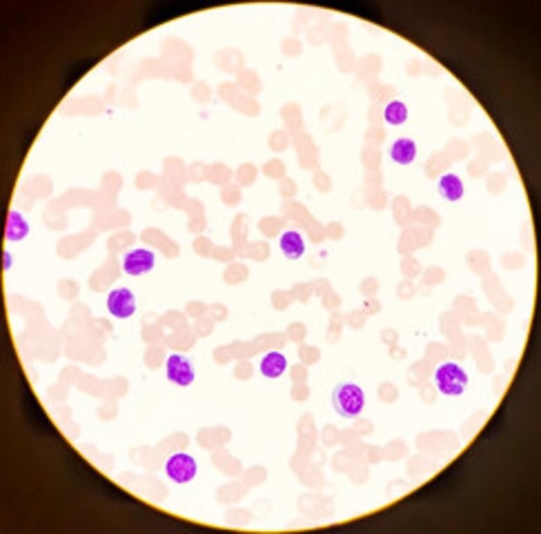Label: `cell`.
<instances>
[{
  "mask_svg": "<svg viewBox=\"0 0 541 534\" xmlns=\"http://www.w3.org/2000/svg\"><path fill=\"white\" fill-rule=\"evenodd\" d=\"M332 405L343 419H357L366 408V392L357 383H338L332 392Z\"/></svg>",
  "mask_w": 541,
  "mask_h": 534,
  "instance_id": "cell-1",
  "label": "cell"
},
{
  "mask_svg": "<svg viewBox=\"0 0 541 534\" xmlns=\"http://www.w3.org/2000/svg\"><path fill=\"white\" fill-rule=\"evenodd\" d=\"M434 386L445 397H461L468 388V374L459 365V363H441L434 372Z\"/></svg>",
  "mask_w": 541,
  "mask_h": 534,
  "instance_id": "cell-2",
  "label": "cell"
},
{
  "mask_svg": "<svg viewBox=\"0 0 541 534\" xmlns=\"http://www.w3.org/2000/svg\"><path fill=\"white\" fill-rule=\"evenodd\" d=\"M196 461L194 456H189L185 452H176L167 458L165 463V474L169 481H174V483H189L194 476H196Z\"/></svg>",
  "mask_w": 541,
  "mask_h": 534,
  "instance_id": "cell-3",
  "label": "cell"
},
{
  "mask_svg": "<svg viewBox=\"0 0 541 534\" xmlns=\"http://www.w3.org/2000/svg\"><path fill=\"white\" fill-rule=\"evenodd\" d=\"M165 372H167L169 383H174V386H178V388H187L194 383V365H192V361L183 354L167 356Z\"/></svg>",
  "mask_w": 541,
  "mask_h": 534,
  "instance_id": "cell-4",
  "label": "cell"
},
{
  "mask_svg": "<svg viewBox=\"0 0 541 534\" xmlns=\"http://www.w3.org/2000/svg\"><path fill=\"white\" fill-rule=\"evenodd\" d=\"M154 263H156L154 252H150V250H132V252L125 254L123 270H125V274H130V276H143V274L154 270Z\"/></svg>",
  "mask_w": 541,
  "mask_h": 534,
  "instance_id": "cell-5",
  "label": "cell"
},
{
  "mask_svg": "<svg viewBox=\"0 0 541 534\" xmlns=\"http://www.w3.org/2000/svg\"><path fill=\"white\" fill-rule=\"evenodd\" d=\"M108 309L116 318H130L136 312V298L130 290L119 287V290L110 292L108 296Z\"/></svg>",
  "mask_w": 541,
  "mask_h": 534,
  "instance_id": "cell-6",
  "label": "cell"
},
{
  "mask_svg": "<svg viewBox=\"0 0 541 534\" xmlns=\"http://www.w3.org/2000/svg\"><path fill=\"white\" fill-rule=\"evenodd\" d=\"M390 158L395 160L397 165H410L412 160L417 158V143L412 141V138H397V141L390 145Z\"/></svg>",
  "mask_w": 541,
  "mask_h": 534,
  "instance_id": "cell-7",
  "label": "cell"
},
{
  "mask_svg": "<svg viewBox=\"0 0 541 534\" xmlns=\"http://www.w3.org/2000/svg\"><path fill=\"white\" fill-rule=\"evenodd\" d=\"M285 368H288V359H285L281 352H268L261 363H259V370L265 379H279L283 377Z\"/></svg>",
  "mask_w": 541,
  "mask_h": 534,
  "instance_id": "cell-8",
  "label": "cell"
},
{
  "mask_svg": "<svg viewBox=\"0 0 541 534\" xmlns=\"http://www.w3.org/2000/svg\"><path fill=\"white\" fill-rule=\"evenodd\" d=\"M279 248H281L285 259H290V261L301 259V256L305 254V243H303V236L299 232H285L279 241Z\"/></svg>",
  "mask_w": 541,
  "mask_h": 534,
  "instance_id": "cell-9",
  "label": "cell"
},
{
  "mask_svg": "<svg viewBox=\"0 0 541 534\" xmlns=\"http://www.w3.org/2000/svg\"><path fill=\"white\" fill-rule=\"evenodd\" d=\"M439 194H441L445 200H450V203L461 200V196H463V183H461V178L454 176V174L441 176V178H439Z\"/></svg>",
  "mask_w": 541,
  "mask_h": 534,
  "instance_id": "cell-10",
  "label": "cell"
},
{
  "mask_svg": "<svg viewBox=\"0 0 541 534\" xmlns=\"http://www.w3.org/2000/svg\"><path fill=\"white\" fill-rule=\"evenodd\" d=\"M23 405H25V414H27V419L31 421V425L36 427L38 432H45V434H51V425H49V421L45 419V414L40 412V408H38V403L29 397V394H25V399H23Z\"/></svg>",
  "mask_w": 541,
  "mask_h": 534,
  "instance_id": "cell-11",
  "label": "cell"
},
{
  "mask_svg": "<svg viewBox=\"0 0 541 534\" xmlns=\"http://www.w3.org/2000/svg\"><path fill=\"white\" fill-rule=\"evenodd\" d=\"M29 234V223L25 221V216L20 212H12L7 221V241H23Z\"/></svg>",
  "mask_w": 541,
  "mask_h": 534,
  "instance_id": "cell-12",
  "label": "cell"
},
{
  "mask_svg": "<svg viewBox=\"0 0 541 534\" xmlns=\"http://www.w3.org/2000/svg\"><path fill=\"white\" fill-rule=\"evenodd\" d=\"M384 119L388 125H403L408 121V107L401 101H390L384 110Z\"/></svg>",
  "mask_w": 541,
  "mask_h": 534,
  "instance_id": "cell-13",
  "label": "cell"
},
{
  "mask_svg": "<svg viewBox=\"0 0 541 534\" xmlns=\"http://www.w3.org/2000/svg\"><path fill=\"white\" fill-rule=\"evenodd\" d=\"M180 12V7H161V9H156V12L150 16L152 20H165V18H172L174 14H178Z\"/></svg>",
  "mask_w": 541,
  "mask_h": 534,
  "instance_id": "cell-14",
  "label": "cell"
},
{
  "mask_svg": "<svg viewBox=\"0 0 541 534\" xmlns=\"http://www.w3.org/2000/svg\"><path fill=\"white\" fill-rule=\"evenodd\" d=\"M9 267H12V256L5 254V270H9Z\"/></svg>",
  "mask_w": 541,
  "mask_h": 534,
  "instance_id": "cell-15",
  "label": "cell"
}]
</instances>
